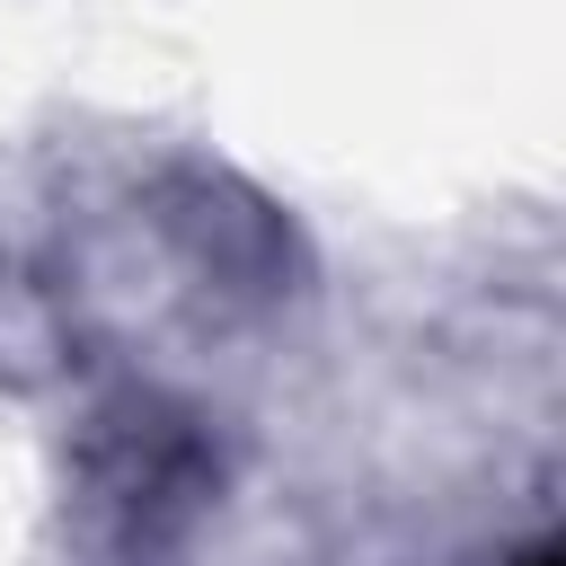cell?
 I'll list each match as a JSON object with an SVG mask.
<instances>
[{
    "mask_svg": "<svg viewBox=\"0 0 566 566\" xmlns=\"http://www.w3.org/2000/svg\"><path fill=\"white\" fill-rule=\"evenodd\" d=\"M522 566H557V548H548V539H531V548H522Z\"/></svg>",
    "mask_w": 566,
    "mask_h": 566,
    "instance_id": "obj_1",
    "label": "cell"
}]
</instances>
